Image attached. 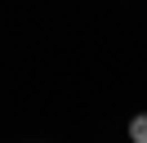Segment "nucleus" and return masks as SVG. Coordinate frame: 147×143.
I'll list each match as a JSON object with an SVG mask.
<instances>
[{
    "label": "nucleus",
    "instance_id": "1",
    "mask_svg": "<svg viewBox=\"0 0 147 143\" xmlns=\"http://www.w3.org/2000/svg\"><path fill=\"white\" fill-rule=\"evenodd\" d=\"M129 139H134V143H147V112H138L134 121H129Z\"/></svg>",
    "mask_w": 147,
    "mask_h": 143
}]
</instances>
